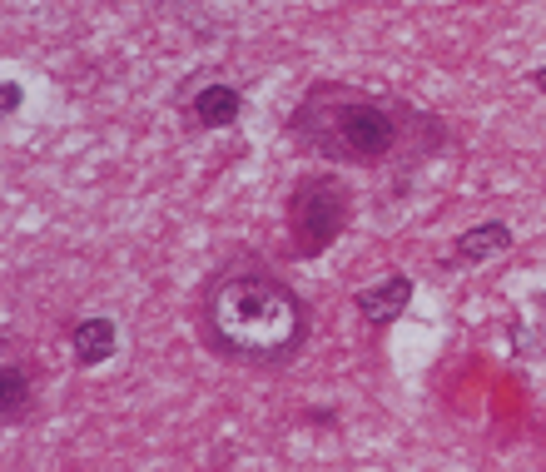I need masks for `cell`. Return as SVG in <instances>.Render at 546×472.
<instances>
[{"mask_svg": "<svg viewBox=\"0 0 546 472\" xmlns=\"http://www.w3.org/2000/svg\"><path fill=\"white\" fill-rule=\"evenodd\" d=\"M507 244H512V229H507V224H482V229H472V234L462 239V259H467V264H477V259L502 254Z\"/></svg>", "mask_w": 546, "mask_h": 472, "instance_id": "52a82bcc", "label": "cell"}, {"mask_svg": "<svg viewBox=\"0 0 546 472\" xmlns=\"http://www.w3.org/2000/svg\"><path fill=\"white\" fill-rule=\"evenodd\" d=\"M194 115H199L204 125H229V120L239 115V95H234L229 85H209V90L194 100Z\"/></svg>", "mask_w": 546, "mask_h": 472, "instance_id": "8992f818", "label": "cell"}, {"mask_svg": "<svg viewBox=\"0 0 546 472\" xmlns=\"http://www.w3.org/2000/svg\"><path fill=\"white\" fill-rule=\"evenodd\" d=\"M537 85H542V90H546V70H537Z\"/></svg>", "mask_w": 546, "mask_h": 472, "instance_id": "ba28073f", "label": "cell"}, {"mask_svg": "<svg viewBox=\"0 0 546 472\" xmlns=\"http://www.w3.org/2000/svg\"><path fill=\"white\" fill-rule=\"evenodd\" d=\"M408 299H412V284L403 274H393V279L363 289V294H358V309H363V318H373V323H393V318L408 309Z\"/></svg>", "mask_w": 546, "mask_h": 472, "instance_id": "277c9868", "label": "cell"}, {"mask_svg": "<svg viewBox=\"0 0 546 472\" xmlns=\"http://www.w3.org/2000/svg\"><path fill=\"white\" fill-rule=\"evenodd\" d=\"M214 328L229 348L254 353V358H273V353H288L298 343L303 309L273 279H229L214 294Z\"/></svg>", "mask_w": 546, "mask_h": 472, "instance_id": "6da1fadb", "label": "cell"}, {"mask_svg": "<svg viewBox=\"0 0 546 472\" xmlns=\"http://www.w3.org/2000/svg\"><path fill=\"white\" fill-rule=\"evenodd\" d=\"M338 135H343V145H348L353 155H368V159L383 155V150L393 145V125H388V115L373 110V105H353V110H343Z\"/></svg>", "mask_w": 546, "mask_h": 472, "instance_id": "7a4b0ae2", "label": "cell"}, {"mask_svg": "<svg viewBox=\"0 0 546 472\" xmlns=\"http://www.w3.org/2000/svg\"><path fill=\"white\" fill-rule=\"evenodd\" d=\"M110 348H115V323L110 318H85L75 328V358L80 363H105Z\"/></svg>", "mask_w": 546, "mask_h": 472, "instance_id": "5b68a950", "label": "cell"}, {"mask_svg": "<svg viewBox=\"0 0 546 472\" xmlns=\"http://www.w3.org/2000/svg\"><path fill=\"white\" fill-rule=\"evenodd\" d=\"M318 194H323V184H308L298 194V229H303V244L308 249H323L333 239V229L343 224V199L333 189H328V199H318Z\"/></svg>", "mask_w": 546, "mask_h": 472, "instance_id": "3957f363", "label": "cell"}]
</instances>
